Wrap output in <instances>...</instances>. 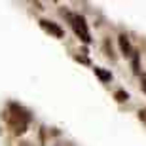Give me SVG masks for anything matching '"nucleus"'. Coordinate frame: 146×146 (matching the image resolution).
<instances>
[{"label": "nucleus", "instance_id": "1", "mask_svg": "<svg viewBox=\"0 0 146 146\" xmlns=\"http://www.w3.org/2000/svg\"><path fill=\"white\" fill-rule=\"evenodd\" d=\"M29 121H31V114L23 108V106H19V104H15V103H11L10 104L8 123H10V127L13 129V133H17V135L25 133V131H27Z\"/></svg>", "mask_w": 146, "mask_h": 146}, {"label": "nucleus", "instance_id": "2", "mask_svg": "<svg viewBox=\"0 0 146 146\" xmlns=\"http://www.w3.org/2000/svg\"><path fill=\"white\" fill-rule=\"evenodd\" d=\"M66 19H68L72 31L76 33V36L80 38L82 42H84V44L91 42V34H89V29H87L86 17L80 15V13H66Z\"/></svg>", "mask_w": 146, "mask_h": 146}, {"label": "nucleus", "instance_id": "3", "mask_svg": "<svg viewBox=\"0 0 146 146\" xmlns=\"http://www.w3.org/2000/svg\"><path fill=\"white\" fill-rule=\"evenodd\" d=\"M40 27H42L48 34H51V36H55V38H63L65 36V31H63L57 23L49 21V19H40Z\"/></svg>", "mask_w": 146, "mask_h": 146}, {"label": "nucleus", "instance_id": "4", "mask_svg": "<svg viewBox=\"0 0 146 146\" xmlns=\"http://www.w3.org/2000/svg\"><path fill=\"white\" fill-rule=\"evenodd\" d=\"M118 42H119V48H121V53H123L125 57H131L135 49L131 48V44H129V38H127V34H119V36H118Z\"/></svg>", "mask_w": 146, "mask_h": 146}, {"label": "nucleus", "instance_id": "5", "mask_svg": "<svg viewBox=\"0 0 146 146\" xmlns=\"http://www.w3.org/2000/svg\"><path fill=\"white\" fill-rule=\"evenodd\" d=\"M93 72H95V76H97L101 82H110V80H112V72L104 70V68H101V66H95Z\"/></svg>", "mask_w": 146, "mask_h": 146}, {"label": "nucleus", "instance_id": "6", "mask_svg": "<svg viewBox=\"0 0 146 146\" xmlns=\"http://www.w3.org/2000/svg\"><path fill=\"white\" fill-rule=\"evenodd\" d=\"M114 99H116L118 103H125V101L129 99V93H127V91H123V89H118V91L114 93Z\"/></svg>", "mask_w": 146, "mask_h": 146}, {"label": "nucleus", "instance_id": "7", "mask_svg": "<svg viewBox=\"0 0 146 146\" xmlns=\"http://www.w3.org/2000/svg\"><path fill=\"white\" fill-rule=\"evenodd\" d=\"M141 86H142V89H144V93H146V74H141Z\"/></svg>", "mask_w": 146, "mask_h": 146}, {"label": "nucleus", "instance_id": "8", "mask_svg": "<svg viewBox=\"0 0 146 146\" xmlns=\"http://www.w3.org/2000/svg\"><path fill=\"white\" fill-rule=\"evenodd\" d=\"M76 61H82V63H89V59H87V57H82V55H76Z\"/></svg>", "mask_w": 146, "mask_h": 146}, {"label": "nucleus", "instance_id": "9", "mask_svg": "<svg viewBox=\"0 0 146 146\" xmlns=\"http://www.w3.org/2000/svg\"><path fill=\"white\" fill-rule=\"evenodd\" d=\"M139 116H141V118L146 121V110H141V112H139Z\"/></svg>", "mask_w": 146, "mask_h": 146}, {"label": "nucleus", "instance_id": "10", "mask_svg": "<svg viewBox=\"0 0 146 146\" xmlns=\"http://www.w3.org/2000/svg\"><path fill=\"white\" fill-rule=\"evenodd\" d=\"M19 146H31L29 142H19Z\"/></svg>", "mask_w": 146, "mask_h": 146}]
</instances>
